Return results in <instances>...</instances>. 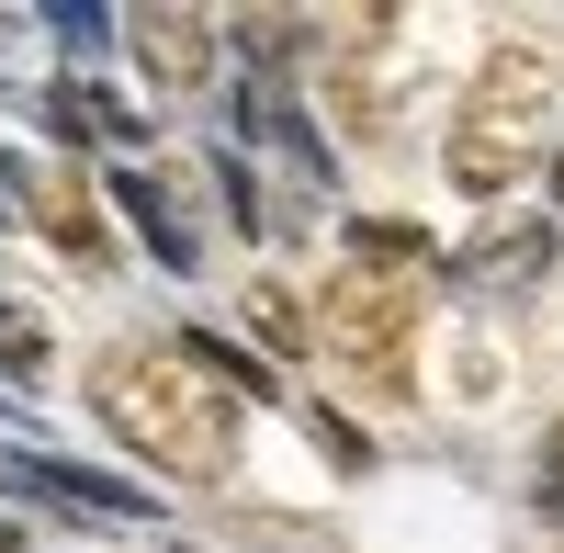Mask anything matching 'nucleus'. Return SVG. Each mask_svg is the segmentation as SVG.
<instances>
[{
    "label": "nucleus",
    "mask_w": 564,
    "mask_h": 553,
    "mask_svg": "<svg viewBox=\"0 0 564 553\" xmlns=\"http://www.w3.org/2000/svg\"><path fill=\"white\" fill-rule=\"evenodd\" d=\"M90 419H102V441L135 452L148 475L215 486V475H238V419H249V406L226 395L181 339H135V350L90 361Z\"/></svg>",
    "instance_id": "obj_1"
},
{
    "label": "nucleus",
    "mask_w": 564,
    "mask_h": 553,
    "mask_svg": "<svg viewBox=\"0 0 564 553\" xmlns=\"http://www.w3.org/2000/svg\"><path fill=\"white\" fill-rule=\"evenodd\" d=\"M102 181V204L148 238V260L159 271H204V249H193V226H181V193H170V170H90Z\"/></svg>",
    "instance_id": "obj_7"
},
{
    "label": "nucleus",
    "mask_w": 564,
    "mask_h": 553,
    "mask_svg": "<svg viewBox=\"0 0 564 553\" xmlns=\"http://www.w3.org/2000/svg\"><path fill=\"white\" fill-rule=\"evenodd\" d=\"M531 497H542V520H564V419L542 430V464H531Z\"/></svg>",
    "instance_id": "obj_12"
},
{
    "label": "nucleus",
    "mask_w": 564,
    "mask_h": 553,
    "mask_svg": "<svg viewBox=\"0 0 564 553\" xmlns=\"http://www.w3.org/2000/svg\"><path fill=\"white\" fill-rule=\"evenodd\" d=\"M553 204H564V148H553Z\"/></svg>",
    "instance_id": "obj_16"
},
{
    "label": "nucleus",
    "mask_w": 564,
    "mask_h": 553,
    "mask_svg": "<svg viewBox=\"0 0 564 553\" xmlns=\"http://www.w3.org/2000/svg\"><path fill=\"white\" fill-rule=\"evenodd\" d=\"M542 260H553V215H508V226H486V238L452 260V283L463 294H531Z\"/></svg>",
    "instance_id": "obj_8"
},
{
    "label": "nucleus",
    "mask_w": 564,
    "mask_h": 553,
    "mask_svg": "<svg viewBox=\"0 0 564 553\" xmlns=\"http://www.w3.org/2000/svg\"><path fill=\"white\" fill-rule=\"evenodd\" d=\"M34 542H45V520H34L23 497H12V509H0V553H34Z\"/></svg>",
    "instance_id": "obj_14"
},
{
    "label": "nucleus",
    "mask_w": 564,
    "mask_h": 553,
    "mask_svg": "<svg viewBox=\"0 0 564 553\" xmlns=\"http://www.w3.org/2000/svg\"><path fill=\"white\" fill-rule=\"evenodd\" d=\"M113 34L135 45V68H148L159 90H204L215 57H226V23L193 12V0H135V12H113Z\"/></svg>",
    "instance_id": "obj_6"
},
{
    "label": "nucleus",
    "mask_w": 564,
    "mask_h": 553,
    "mask_svg": "<svg viewBox=\"0 0 564 553\" xmlns=\"http://www.w3.org/2000/svg\"><path fill=\"white\" fill-rule=\"evenodd\" d=\"M0 384H45V316L34 305H12V294H0Z\"/></svg>",
    "instance_id": "obj_9"
},
{
    "label": "nucleus",
    "mask_w": 564,
    "mask_h": 553,
    "mask_svg": "<svg viewBox=\"0 0 564 553\" xmlns=\"http://www.w3.org/2000/svg\"><path fill=\"white\" fill-rule=\"evenodd\" d=\"M0 486L23 497V509L45 520H113V531H148L159 520V497L135 486V475H102V464H68V452H0Z\"/></svg>",
    "instance_id": "obj_4"
},
{
    "label": "nucleus",
    "mask_w": 564,
    "mask_h": 553,
    "mask_svg": "<svg viewBox=\"0 0 564 553\" xmlns=\"http://www.w3.org/2000/svg\"><path fill=\"white\" fill-rule=\"evenodd\" d=\"M0 90H12V68H0Z\"/></svg>",
    "instance_id": "obj_17"
},
{
    "label": "nucleus",
    "mask_w": 564,
    "mask_h": 553,
    "mask_svg": "<svg viewBox=\"0 0 564 553\" xmlns=\"http://www.w3.org/2000/svg\"><path fill=\"white\" fill-rule=\"evenodd\" d=\"M417 283L430 260H339L316 294V350H339V373L372 395H406V350H417Z\"/></svg>",
    "instance_id": "obj_3"
},
{
    "label": "nucleus",
    "mask_w": 564,
    "mask_h": 553,
    "mask_svg": "<svg viewBox=\"0 0 564 553\" xmlns=\"http://www.w3.org/2000/svg\"><path fill=\"white\" fill-rule=\"evenodd\" d=\"M249 328H260V350H282V361L316 350V328L294 316V294H282V283H249Z\"/></svg>",
    "instance_id": "obj_10"
},
{
    "label": "nucleus",
    "mask_w": 564,
    "mask_h": 553,
    "mask_svg": "<svg viewBox=\"0 0 564 553\" xmlns=\"http://www.w3.org/2000/svg\"><path fill=\"white\" fill-rule=\"evenodd\" d=\"M316 441H327V464H339V475H361V464H372V441H361L350 419H327V406H316Z\"/></svg>",
    "instance_id": "obj_13"
},
{
    "label": "nucleus",
    "mask_w": 564,
    "mask_h": 553,
    "mask_svg": "<svg viewBox=\"0 0 564 553\" xmlns=\"http://www.w3.org/2000/svg\"><path fill=\"white\" fill-rule=\"evenodd\" d=\"M45 34H57L68 57H102V45H113V12H90V0H45Z\"/></svg>",
    "instance_id": "obj_11"
},
{
    "label": "nucleus",
    "mask_w": 564,
    "mask_h": 553,
    "mask_svg": "<svg viewBox=\"0 0 564 553\" xmlns=\"http://www.w3.org/2000/svg\"><path fill=\"white\" fill-rule=\"evenodd\" d=\"M12 193H23V159H12V148H0V215H12Z\"/></svg>",
    "instance_id": "obj_15"
},
{
    "label": "nucleus",
    "mask_w": 564,
    "mask_h": 553,
    "mask_svg": "<svg viewBox=\"0 0 564 553\" xmlns=\"http://www.w3.org/2000/svg\"><path fill=\"white\" fill-rule=\"evenodd\" d=\"M564 148V68L542 57V45H486L475 79H463V102H452V193L463 204H508L531 170H553Z\"/></svg>",
    "instance_id": "obj_2"
},
{
    "label": "nucleus",
    "mask_w": 564,
    "mask_h": 553,
    "mask_svg": "<svg viewBox=\"0 0 564 553\" xmlns=\"http://www.w3.org/2000/svg\"><path fill=\"white\" fill-rule=\"evenodd\" d=\"M12 215L34 226L45 249H57L68 271H113V226H102V181H90L79 159H45V170H23V193H12Z\"/></svg>",
    "instance_id": "obj_5"
}]
</instances>
